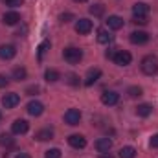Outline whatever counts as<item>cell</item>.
<instances>
[{
    "label": "cell",
    "mask_w": 158,
    "mask_h": 158,
    "mask_svg": "<svg viewBox=\"0 0 158 158\" xmlns=\"http://www.w3.org/2000/svg\"><path fill=\"white\" fill-rule=\"evenodd\" d=\"M116 52H118V50H107V53H105V55H107V59H114Z\"/></svg>",
    "instance_id": "obj_36"
},
{
    "label": "cell",
    "mask_w": 158,
    "mask_h": 158,
    "mask_svg": "<svg viewBox=\"0 0 158 158\" xmlns=\"http://www.w3.org/2000/svg\"><path fill=\"white\" fill-rule=\"evenodd\" d=\"M118 101H119V94L114 92V90H105V92L101 94V103L107 105V107H112V105H116Z\"/></svg>",
    "instance_id": "obj_3"
},
{
    "label": "cell",
    "mask_w": 158,
    "mask_h": 158,
    "mask_svg": "<svg viewBox=\"0 0 158 158\" xmlns=\"http://www.w3.org/2000/svg\"><path fill=\"white\" fill-rule=\"evenodd\" d=\"M127 94H129V98H140L142 96V88L140 86H129Z\"/></svg>",
    "instance_id": "obj_26"
},
{
    "label": "cell",
    "mask_w": 158,
    "mask_h": 158,
    "mask_svg": "<svg viewBox=\"0 0 158 158\" xmlns=\"http://www.w3.org/2000/svg\"><path fill=\"white\" fill-rule=\"evenodd\" d=\"M112 35L107 31V30H99L98 31V42H101V44H109V42H112Z\"/></svg>",
    "instance_id": "obj_21"
},
{
    "label": "cell",
    "mask_w": 158,
    "mask_h": 158,
    "mask_svg": "<svg viewBox=\"0 0 158 158\" xmlns=\"http://www.w3.org/2000/svg\"><path fill=\"white\" fill-rule=\"evenodd\" d=\"M140 68L145 76H155L158 72V59L155 55H145L140 63Z\"/></svg>",
    "instance_id": "obj_1"
},
{
    "label": "cell",
    "mask_w": 158,
    "mask_h": 158,
    "mask_svg": "<svg viewBox=\"0 0 158 158\" xmlns=\"http://www.w3.org/2000/svg\"><path fill=\"white\" fill-rule=\"evenodd\" d=\"M132 22H134V24H142V26H143V24H147V17H134V19H132Z\"/></svg>",
    "instance_id": "obj_32"
},
{
    "label": "cell",
    "mask_w": 158,
    "mask_h": 158,
    "mask_svg": "<svg viewBox=\"0 0 158 158\" xmlns=\"http://www.w3.org/2000/svg\"><path fill=\"white\" fill-rule=\"evenodd\" d=\"M0 118H2V114H0Z\"/></svg>",
    "instance_id": "obj_40"
},
{
    "label": "cell",
    "mask_w": 158,
    "mask_h": 158,
    "mask_svg": "<svg viewBox=\"0 0 158 158\" xmlns=\"http://www.w3.org/2000/svg\"><path fill=\"white\" fill-rule=\"evenodd\" d=\"M15 55H17V48H15L13 44H2V46H0V59L9 61V59H13Z\"/></svg>",
    "instance_id": "obj_8"
},
{
    "label": "cell",
    "mask_w": 158,
    "mask_h": 158,
    "mask_svg": "<svg viewBox=\"0 0 158 158\" xmlns=\"http://www.w3.org/2000/svg\"><path fill=\"white\" fill-rule=\"evenodd\" d=\"M0 143H2V145H11V143H13V138H11L9 134L4 132V134L0 136Z\"/></svg>",
    "instance_id": "obj_29"
},
{
    "label": "cell",
    "mask_w": 158,
    "mask_h": 158,
    "mask_svg": "<svg viewBox=\"0 0 158 158\" xmlns=\"http://www.w3.org/2000/svg\"><path fill=\"white\" fill-rule=\"evenodd\" d=\"M129 39H131L132 44H145L149 40V33H145V31H132Z\"/></svg>",
    "instance_id": "obj_14"
},
{
    "label": "cell",
    "mask_w": 158,
    "mask_h": 158,
    "mask_svg": "<svg viewBox=\"0 0 158 158\" xmlns=\"http://www.w3.org/2000/svg\"><path fill=\"white\" fill-rule=\"evenodd\" d=\"M44 158H61V151L59 149H50V151H46Z\"/></svg>",
    "instance_id": "obj_28"
},
{
    "label": "cell",
    "mask_w": 158,
    "mask_h": 158,
    "mask_svg": "<svg viewBox=\"0 0 158 158\" xmlns=\"http://www.w3.org/2000/svg\"><path fill=\"white\" fill-rule=\"evenodd\" d=\"M26 110H28L30 116H40L44 112V105L40 101H30L28 107H26Z\"/></svg>",
    "instance_id": "obj_10"
},
{
    "label": "cell",
    "mask_w": 158,
    "mask_h": 158,
    "mask_svg": "<svg viewBox=\"0 0 158 158\" xmlns=\"http://www.w3.org/2000/svg\"><path fill=\"white\" fill-rule=\"evenodd\" d=\"M149 143H151V147L158 149V134H153V136H151V142H149Z\"/></svg>",
    "instance_id": "obj_33"
},
{
    "label": "cell",
    "mask_w": 158,
    "mask_h": 158,
    "mask_svg": "<svg viewBox=\"0 0 158 158\" xmlns=\"http://www.w3.org/2000/svg\"><path fill=\"white\" fill-rule=\"evenodd\" d=\"M4 4L9 6V7H19V6L24 4V0H4Z\"/></svg>",
    "instance_id": "obj_30"
},
{
    "label": "cell",
    "mask_w": 158,
    "mask_h": 158,
    "mask_svg": "<svg viewBox=\"0 0 158 158\" xmlns=\"http://www.w3.org/2000/svg\"><path fill=\"white\" fill-rule=\"evenodd\" d=\"M96 149H98L99 153H109V151L112 149V140H110V138H99V140L96 142Z\"/></svg>",
    "instance_id": "obj_15"
},
{
    "label": "cell",
    "mask_w": 158,
    "mask_h": 158,
    "mask_svg": "<svg viewBox=\"0 0 158 158\" xmlns=\"http://www.w3.org/2000/svg\"><path fill=\"white\" fill-rule=\"evenodd\" d=\"M2 20H4V24H7V26H15V24L20 22V15H19L17 11H9V13L4 15Z\"/></svg>",
    "instance_id": "obj_16"
},
{
    "label": "cell",
    "mask_w": 158,
    "mask_h": 158,
    "mask_svg": "<svg viewBox=\"0 0 158 158\" xmlns=\"http://www.w3.org/2000/svg\"><path fill=\"white\" fill-rule=\"evenodd\" d=\"M151 112H153V107H151L149 103H142V105H138V107H136V114H138V116H142V118H147Z\"/></svg>",
    "instance_id": "obj_18"
},
{
    "label": "cell",
    "mask_w": 158,
    "mask_h": 158,
    "mask_svg": "<svg viewBox=\"0 0 158 158\" xmlns=\"http://www.w3.org/2000/svg\"><path fill=\"white\" fill-rule=\"evenodd\" d=\"M112 61H114L116 64H119V66H127V64H131V61H132V55H131L127 50H118Z\"/></svg>",
    "instance_id": "obj_4"
},
{
    "label": "cell",
    "mask_w": 158,
    "mask_h": 158,
    "mask_svg": "<svg viewBox=\"0 0 158 158\" xmlns=\"http://www.w3.org/2000/svg\"><path fill=\"white\" fill-rule=\"evenodd\" d=\"M15 158H31V156H30L28 153H19V155H17Z\"/></svg>",
    "instance_id": "obj_37"
},
{
    "label": "cell",
    "mask_w": 158,
    "mask_h": 158,
    "mask_svg": "<svg viewBox=\"0 0 158 158\" xmlns=\"http://www.w3.org/2000/svg\"><path fill=\"white\" fill-rule=\"evenodd\" d=\"M52 138H53V131L52 129H40L35 134V140H39V142H46V140H52Z\"/></svg>",
    "instance_id": "obj_19"
},
{
    "label": "cell",
    "mask_w": 158,
    "mask_h": 158,
    "mask_svg": "<svg viewBox=\"0 0 158 158\" xmlns=\"http://www.w3.org/2000/svg\"><path fill=\"white\" fill-rule=\"evenodd\" d=\"M20 103V96L17 94V92H9V94H6L4 98H2V105L6 107V109H13V107H17Z\"/></svg>",
    "instance_id": "obj_5"
},
{
    "label": "cell",
    "mask_w": 158,
    "mask_h": 158,
    "mask_svg": "<svg viewBox=\"0 0 158 158\" xmlns=\"http://www.w3.org/2000/svg\"><path fill=\"white\" fill-rule=\"evenodd\" d=\"M99 158H114V156H112V155H109V153H101Z\"/></svg>",
    "instance_id": "obj_38"
},
{
    "label": "cell",
    "mask_w": 158,
    "mask_h": 158,
    "mask_svg": "<svg viewBox=\"0 0 158 158\" xmlns=\"http://www.w3.org/2000/svg\"><path fill=\"white\" fill-rule=\"evenodd\" d=\"M48 48H50V40H42L39 44V48H37V53H39V59L44 57V53L48 52Z\"/></svg>",
    "instance_id": "obj_24"
},
{
    "label": "cell",
    "mask_w": 158,
    "mask_h": 158,
    "mask_svg": "<svg viewBox=\"0 0 158 158\" xmlns=\"http://www.w3.org/2000/svg\"><path fill=\"white\" fill-rule=\"evenodd\" d=\"M30 131V123L26 119H15L11 125V132L13 134H26Z\"/></svg>",
    "instance_id": "obj_6"
},
{
    "label": "cell",
    "mask_w": 158,
    "mask_h": 158,
    "mask_svg": "<svg viewBox=\"0 0 158 158\" xmlns=\"http://www.w3.org/2000/svg\"><path fill=\"white\" fill-rule=\"evenodd\" d=\"M101 77V70L99 68H90L88 72H86V77H85V85L86 86H92L98 79Z\"/></svg>",
    "instance_id": "obj_13"
},
{
    "label": "cell",
    "mask_w": 158,
    "mask_h": 158,
    "mask_svg": "<svg viewBox=\"0 0 158 158\" xmlns=\"http://www.w3.org/2000/svg\"><path fill=\"white\" fill-rule=\"evenodd\" d=\"M74 2H79V4H81V2H86V0H74Z\"/></svg>",
    "instance_id": "obj_39"
},
{
    "label": "cell",
    "mask_w": 158,
    "mask_h": 158,
    "mask_svg": "<svg viewBox=\"0 0 158 158\" xmlns=\"http://www.w3.org/2000/svg\"><path fill=\"white\" fill-rule=\"evenodd\" d=\"M44 79H46L48 83H55V81L61 79V74H59L57 70H53V68H48V70L44 72Z\"/></svg>",
    "instance_id": "obj_20"
},
{
    "label": "cell",
    "mask_w": 158,
    "mask_h": 158,
    "mask_svg": "<svg viewBox=\"0 0 158 158\" xmlns=\"http://www.w3.org/2000/svg\"><path fill=\"white\" fill-rule=\"evenodd\" d=\"M132 15L134 17H147L149 15V6L145 2H136L132 6Z\"/></svg>",
    "instance_id": "obj_12"
},
{
    "label": "cell",
    "mask_w": 158,
    "mask_h": 158,
    "mask_svg": "<svg viewBox=\"0 0 158 158\" xmlns=\"http://www.w3.org/2000/svg\"><path fill=\"white\" fill-rule=\"evenodd\" d=\"M26 76H28L26 68H22V66L13 68V79H15V81H22V79H26Z\"/></svg>",
    "instance_id": "obj_23"
},
{
    "label": "cell",
    "mask_w": 158,
    "mask_h": 158,
    "mask_svg": "<svg viewBox=\"0 0 158 158\" xmlns=\"http://www.w3.org/2000/svg\"><path fill=\"white\" fill-rule=\"evenodd\" d=\"M90 13H92L94 17H101V15L105 13V7H103L101 4H96V6H92V7H90Z\"/></svg>",
    "instance_id": "obj_25"
},
{
    "label": "cell",
    "mask_w": 158,
    "mask_h": 158,
    "mask_svg": "<svg viewBox=\"0 0 158 158\" xmlns=\"http://www.w3.org/2000/svg\"><path fill=\"white\" fill-rule=\"evenodd\" d=\"M63 57H64L66 63H70V64H77L79 61L83 59V52H81L79 48H76V46H68V48H64Z\"/></svg>",
    "instance_id": "obj_2"
},
{
    "label": "cell",
    "mask_w": 158,
    "mask_h": 158,
    "mask_svg": "<svg viewBox=\"0 0 158 158\" xmlns=\"http://www.w3.org/2000/svg\"><path fill=\"white\" fill-rule=\"evenodd\" d=\"M107 26H109L110 30H121V28H123V19L118 17V15H110V17L107 19Z\"/></svg>",
    "instance_id": "obj_17"
},
{
    "label": "cell",
    "mask_w": 158,
    "mask_h": 158,
    "mask_svg": "<svg viewBox=\"0 0 158 158\" xmlns=\"http://www.w3.org/2000/svg\"><path fill=\"white\" fill-rule=\"evenodd\" d=\"M136 156V149L127 145V147H121L119 149V158H134Z\"/></svg>",
    "instance_id": "obj_22"
},
{
    "label": "cell",
    "mask_w": 158,
    "mask_h": 158,
    "mask_svg": "<svg viewBox=\"0 0 158 158\" xmlns=\"http://www.w3.org/2000/svg\"><path fill=\"white\" fill-rule=\"evenodd\" d=\"M59 19H61V22H70V20H74L76 17H74L72 13H63V15H61Z\"/></svg>",
    "instance_id": "obj_31"
},
{
    "label": "cell",
    "mask_w": 158,
    "mask_h": 158,
    "mask_svg": "<svg viewBox=\"0 0 158 158\" xmlns=\"http://www.w3.org/2000/svg\"><path fill=\"white\" fill-rule=\"evenodd\" d=\"M26 92H28L30 96H33V94H37V92H39V86H37V85H35V86H30Z\"/></svg>",
    "instance_id": "obj_35"
},
{
    "label": "cell",
    "mask_w": 158,
    "mask_h": 158,
    "mask_svg": "<svg viewBox=\"0 0 158 158\" xmlns=\"http://www.w3.org/2000/svg\"><path fill=\"white\" fill-rule=\"evenodd\" d=\"M66 83L72 85V86H77L79 85V77L76 76V74H68V76H66Z\"/></svg>",
    "instance_id": "obj_27"
},
{
    "label": "cell",
    "mask_w": 158,
    "mask_h": 158,
    "mask_svg": "<svg viewBox=\"0 0 158 158\" xmlns=\"http://www.w3.org/2000/svg\"><path fill=\"white\" fill-rule=\"evenodd\" d=\"M64 121L68 125H77L79 121H81V112H79L77 109H68L64 112Z\"/></svg>",
    "instance_id": "obj_9"
},
{
    "label": "cell",
    "mask_w": 158,
    "mask_h": 158,
    "mask_svg": "<svg viewBox=\"0 0 158 158\" xmlns=\"http://www.w3.org/2000/svg\"><path fill=\"white\" fill-rule=\"evenodd\" d=\"M68 143L74 147V149H85L86 147V138L81 136V134H72L68 138Z\"/></svg>",
    "instance_id": "obj_11"
},
{
    "label": "cell",
    "mask_w": 158,
    "mask_h": 158,
    "mask_svg": "<svg viewBox=\"0 0 158 158\" xmlns=\"http://www.w3.org/2000/svg\"><path fill=\"white\" fill-rule=\"evenodd\" d=\"M76 31H77L79 35L90 33V31H92V20H88V19H79L77 22H76Z\"/></svg>",
    "instance_id": "obj_7"
},
{
    "label": "cell",
    "mask_w": 158,
    "mask_h": 158,
    "mask_svg": "<svg viewBox=\"0 0 158 158\" xmlns=\"http://www.w3.org/2000/svg\"><path fill=\"white\" fill-rule=\"evenodd\" d=\"M7 85H9V79L0 74V88H4V86H7Z\"/></svg>",
    "instance_id": "obj_34"
}]
</instances>
